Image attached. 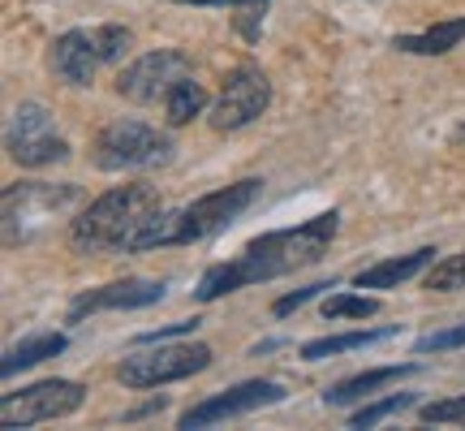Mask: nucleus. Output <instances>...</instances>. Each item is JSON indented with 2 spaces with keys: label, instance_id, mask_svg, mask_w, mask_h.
<instances>
[{
  "label": "nucleus",
  "instance_id": "obj_17",
  "mask_svg": "<svg viewBox=\"0 0 465 431\" xmlns=\"http://www.w3.org/2000/svg\"><path fill=\"white\" fill-rule=\"evenodd\" d=\"M65 336L61 332H39V336H26L22 346L5 349V363H0V376L5 380H14L17 371H26V366H39L48 363V358H56V354H65Z\"/></svg>",
  "mask_w": 465,
  "mask_h": 431
},
{
  "label": "nucleus",
  "instance_id": "obj_29",
  "mask_svg": "<svg viewBox=\"0 0 465 431\" xmlns=\"http://www.w3.org/2000/svg\"><path fill=\"white\" fill-rule=\"evenodd\" d=\"M461 138H465V125H461Z\"/></svg>",
  "mask_w": 465,
  "mask_h": 431
},
{
  "label": "nucleus",
  "instance_id": "obj_19",
  "mask_svg": "<svg viewBox=\"0 0 465 431\" xmlns=\"http://www.w3.org/2000/svg\"><path fill=\"white\" fill-rule=\"evenodd\" d=\"M397 336V328H366V332H341V336H319V341H306L302 346V363H319V358H336V354H349V349H366L375 341H388Z\"/></svg>",
  "mask_w": 465,
  "mask_h": 431
},
{
  "label": "nucleus",
  "instance_id": "obj_4",
  "mask_svg": "<svg viewBox=\"0 0 465 431\" xmlns=\"http://www.w3.org/2000/svg\"><path fill=\"white\" fill-rule=\"evenodd\" d=\"M173 134L160 125H147L138 116H116L95 138V168L104 173H151L173 165Z\"/></svg>",
  "mask_w": 465,
  "mask_h": 431
},
{
  "label": "nucleus",
  "instance_id": "obj_11",
  "mask_svg": "<svg viewBox=\"0 0 465 431\" xmlns=\"http://www.w3.org/2000/svg\"><path fill=\"white\" fill-rule=\"evenodd\" d=\"M276 401H284V384H276V380H246V384H237V388H224V393H216V397L199 401V406H190L177 427L182 431L216 427V423H224V418L250 415V410H263V406H276Z\"/></svg>",
  "mask_w": 465,
  "mask_h": 431
},
{
  "label": "nucleus",
  "instance_id": "obj_28",
  "mask_svg": "<svg viewBox=\"0 0 465 431\" xmlns=\"http://www.w3.org/2000/svg\"><path fill=\"white\" fill-rule=\"evenodd\" d=\"M182 5H212V9H242V5H263V0H182Z\"/></svg>",
  "mask_w": 465,
  "mask_h": 431
},
{
  "label": "nucleus",
  "instance_id": "obj_18",
  "mask_svg": "<svg viewBox=\"0 0 465 431\" xmlns=\"http://www.w3.org/2000/svg\"><path fill=\"white\" fill-rule=\"evenodd\" d=\"M207 108H212V95H207V86H203L194 74H185L182 83L164 95V121L168 125H185V121L203 116Z\"/></svg>",
  "mask_w": 465,
  "mask_h": 431
},
{
  "label": "nucleus",
  "instance_id": "obj_24",
  "mask_svg": "<svg viewBox=\"0 0 465 431\" xmlns=\"http://www.w3.org/2000/svg\"><path fill=\"white\" fill-rule=\"evenodd\" d=\"M457 346H465V324L444 328V332H427V336H418L414 341L418 354H440V349H457Z\"/></svg>",
  "mask_w": 465,
  "mask_h": 431
},
{
  "label": "nucleus",
  "instance_id": "obj_25",
  "mask_svg": "<svg viewBox=\"0 0 465 431\" xmlns=\"http://www.w3.org/2000/svg\"><path fill=\"white\" fill-rule=\"evenodd\" d=\"M422 423H465V397H449V401H431L418 410Z\"/></svg>",
  "mask_w": 465,
  "mask_h": 431
},
{
  "label": "nucleus",
  "instance_id": "obj_15",
  "mask_svg": "<svg viewBox=\"0 0 465 431\" xmlns=\"http://www.w3.org/2000/svg\"><path fill=\"white\" fill-rule=\"evenodd\" d=\"M418 363H401V366H375V371H362V376H349V380L332 384L328 393H323V401L332 406V410H345V406H353V401H366L375 397L383 384H397L405 380V376H414Z\"/></svg>",
  "mask_w": 465,
  "mask_h": 431
},
{
  "label": "nucleus",
  "instance_id": "obj_6",
  "mask_svg": "<svg viewBox=\"0 0 465 431\" xmlns=\"http://www.w3.org/2000/svg\"><path fill=\"white\" fill-rule=\"evenodd\" d=\"M212 366V346H160L155 349H138V354H125L121 366H116V380L125 388H160V384H177L190 380Z\"/></svg>",
  "mask_w": 465,
  "mask_h": 431
},
{
  "label": "nucleus",
  "instance_id": "obj_13",
  "mask_svg": "<svg viewBox=\"0 0 465 431\" xmlns=\"http://www.w3.org/2000/svg\"><path fill=\"white\" fill-rule=\"evenodd\" d=\"M104 65L100 56V39L95 31H65L52 39L48 48V69L69 86H91L95 69Z\"/></svg>",
  "mask_w": 465,
  "mask_h": 431
},
{
  "label": "nucleus",
  "instance_id": "obj_20",
  "mask_svg": "<svg viewBox=\"0 0 465 431\" xmlns=\"http://www.w3.org/2000/svg\"><path fill=\"white\" fill-rule=\"evenodd\" d=\"M422 289H431V294H452V289H465V250H457V255H444L440 264L427 267Z\"/></svg>",
  "mask_w": 465,
  "mask_h": 431
},
{
  "label": "nucleus",
  "instance_id": "obj_21",
  "mask_svg": "<svg viewBox=\"0 0 465 431\" xmlns=\"http://www.w3.org/2000/svg\"><path fill=\"white\" fill-rule=\"evenodd\" d=\"M380 311V298H366V294H332L323 302V319H366Z\"/></svg>",
  "mask_w": 465,
  "mask_h": 431
},
{
  "label": "nucleus",
  "instance_id": "obj_14",
  "mask_svg": "<svg viewBox=\"0 0 465 431\" xmlns=\"http://www.w3.org/2000/svg\"><path fill=\"white\" fill-rule=\"evenodd\" d=\"M431 264H435V250L422 246V250H414V255H397V259H380V264L362 267V272L353 276V285H358V289H397V285L422 276Z\"/></svg>",
  "mask_w": 465,
  "mask_h": 431
},
{
  "label": "nucleus",
  "instance_id": "obj_1",
  "mask_svg": "<svg viewBox=\"0 0 465 431\" xmlns=\"http://www.w3.org/2000/svg\"><path fill=\"white\" fill-rule=\"evenodd\" d=\"M336 229H341V216L323 212V216H315V220L298 225V229H276V233L254 237L237 259L203 272V281L194 285V302H216V298H224V294L246 289V285L281 281V276L298 272V267L319 264V259L328 255V246H332Z\"/></svg>",
  "mask_w": 465,
  "mask_h": 431
},
{
  "label": "nucleus",
  "instance_id": "obj_10",
  "mask_svg": "<svg viewBox=\"0 0 465 431\" xmlns=\"http://www.w3.org/2000/svg\"><path fill=\"white\" fill-rule=\"evenodd\" d=\"M185 74H194L185 52H177V48L147 52V56L130 61V65L116 74V95L130 104H164V95L182 83Z\"/></svg>",
  "mask_w": 465,
  "mask_h": 431
},
{
  "label": "nucleus",
  "instance_id": "obj_12",
  "mask_svg": "<svg viewBox=\"0 0 465 431\" xmlns=\"http://www.w3.org/2000/svg\"><path fill=\"white\" fill-rule=\"evenodd\" d=\"M164 281H143V276H130V281H113L100 285V289H86L83 298L69 302V324L95 316V311H138V306H155L164 298Z\"/></svg>",
  "mask_w": 465,
  "mask_h": 431
},
{
  "label": "nucleus",
  "instance_id": "obj_9",
  "mask_svg": "<svg viewBox=\"0 0 465 431\" xmlns=\"http://www.w3.org/2000/svg\"><path fill=\"white\" fill-rule=\"evenodd\" d=\"M267 104H272V83H267V74L254 65V61H246V65H237L229 78H224L220 95L212 100V108H207V121H212V130H220V134L242 130L254 116H263Z\"/></svg>",
  "mask_w": 465,
  "mask_h": 431
},
{
  "label": "nucleus",
  "instance_id": "obj_2",
  "mask_svg": "<svg viewBox=\"0 0 465 431\" xmlns=\"http://www.w3.org/2000/svg\"><path fill=\"white\" fill-rule=\"evenodd\" d=\"M259 190H263L259 177H242V182L220 185L212 195L185 203L177 212L160 207L143 229L134 233V242L125 246V255H143V250H155V246H190V242H203V237H212V233L229 229L232 220L259 199Z\"/></svg>",
  "mask_w": 465,
  "mask_h": 431
},
{
  "label": "nucleus",
  "instance_id": "obj_26",
  "mask_svg": "<svg viewBox=\"0 0 465 431\" xmlns=\"http://www.w3.org/2000/svg\"><path fill=\"white\" fill-rule=\"evenodd\" d=\"M323 289H336V281H319V285H306V289H298V294H284V298H276V306H272V316H276V319L293 316L298 306H306L311 298H319Z\"/></svg>",
  "mask_w": 465,
  "mask_h": 431
},
{
  "label": "nucleus",
  "instance_id": "obj_5",
  "mask_svg": "<svg viewBox=\"0 0 465 431\" xmlns=\"http://www.w3.org/2000/svg\"><path fill=\"white\" fill-rule=\"evenodd\" d=\"M83 203L74 182H14L5 190V246H26L52 220H65Z\"/></svg>",
  "mask_w": 465,
  "mask_h": 431
},
{
  "label": "nucleus",
  "instance_id": "obj_22",
  "mask_svg": "<svg viewBox=\"0 0 465 431\" xmlns=\"http://www.w3.org/2000/svg\"><path fill=\"white\" fill-rule=\"evenodd\" d=\"M414 401H418L414 393H392V397H383V401H371V406H362L358 415L349 418V427H375V423H383V418L401 415V410H410Z\"/></svg>",
  "mask_w": 465,
  "mask_h": 431
},
{
  "label": "nucleus",
  "instance_id": "obj_16",
  "mask_svg": "<svg viewBox=\"0 0 465 431\" xmlns=\"http://www.w3.org/2000/svg\"><path fill=\"white\" fill-rule=\"evenodd\" d=\"M461 39H465V17H449V22H435V26H427V31H418V35H397L392 48L410 52V56H444Z\"/></svg>",
  "mask_w": 465,
  "mask_h": 431
},
{
  "label": "nucleus",
  "instance_id": "obj_27",
  "mask_svg": "<svg viewBox=\"0 0 465 431\" xmlns=\"http://www.w3.org/2000/svg\"><path fill=\"white\" fill-rule=\"evenodd\" d=\"M194 324H199V319H182V324H168V328H160V332H143V336H138V346H160V341H168V336L194 332Z\"/></svg>",
  "mask_w": 465,
  "mask_h": 431
},
{
  "label": "nucleus",
  "instance_id": "obj_23",
  "mask_svg": "<svg viewBox=\"0 0 465 431\" xmlns=\"http://www.w3.org/2000/svg\"><path fill=\"white\" fill-rule=\"evenodd\" d=\"M95 39H100V56L104 65H116V61H125V52L134 48V39L125 26H95Z\"/></svg>",
  "mask_w": 465,
  "mask_h": 431
},
{
  "label": "nucleus",
  "instance_id": "obj_3",
  "mask_svg": "<svg viewBox=\"0 0 465 431\" xmlns=\"http://www.w3.org/2000/svg\"><path fill=\"white\" fill-rule=\"evenodd\" d=\"M164 207L160 190L147 182H125L113 185L108 195L95 203H86L83 212L69 225V246L78 255H100V250H125L134 242V233L147 225L151 216Z\"/></svg>",
  "mask_w": 465,
  "mask_h": 431
},
{
  "label": "nucleus",
  "instance_id": "obj_7",
  "mask_svg": "<svg viewBox=\"0 0 465 431\" xmlns=\"http://www.w3.org/2000/svg\"><path fill=\"white\" fill-rule=\"evenodd\" d=\"M5 151L22 168H48L69 160V143L56 130V116L44 104H17L5 130Z\"/></svg>",
  "mask_w": 465,
  "mask_h": 431
},
{
  "label": "nucleus",
  "instance_id": "obj_8",
  "mask_svg": "<svg viewBox=\"0 0 465 431\" xmlns=\"http://www.w3.org/2000/svg\"><path fill=\"white\" fill-rule=\"evenodd\" d=\"M86 388L78 380H39L22 393H5L0 397V423L9 431L17 427H35V423H52V418H65L74 410H83Z\"/></svg>",
  "mask_w": 465,
  "mask_h": 431
}]
</instances>
